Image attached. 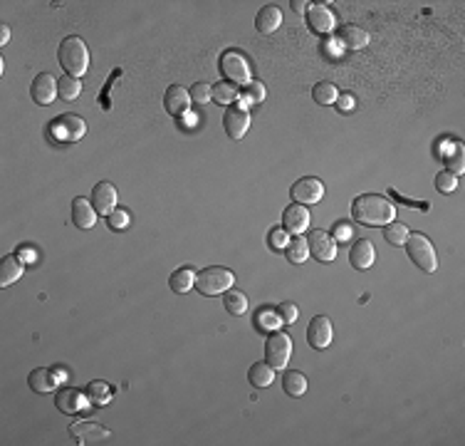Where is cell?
Returning <instances> with one entry per match:
<instances>
[{
	"instance_id": "17",
	"label": "cell",
	"mask_w": 465,
	"mask_h": 446,
	"mask_svg": "<svg viewBox=\"0 0 465 446\" xmlns=\"http://www.w3.org/2000/svg\"><path fill=\"white\" fill-rule=\"evenodd\" d=\"M307 20H309V27H312L314 32H322V35H327V32H332L337 27L335 13L327 6H309Z\"/></svg>"
},
{
	"instance_id": "13",
	"label": "cell",
	"mask_w": 465,
	"mask_h": 446,
	"mask_svg": "<svg viewBox=\"0 0 465 446\" xmlns=\"http://www.w3.org/2000/svg\"><path fill=\"white\" fill-rule=\"evenodd\" d=\"M58 82L60 79H55L50 72L37 74L30 87V95H32V100H35V105H42V107L50 105V102L55 100V95H58Z\"/></svg>"
},
{
	"instance_id": "42",
	"label": "cell",
	"mask_w": 465,
	"mask_h": 446,
	"mask_svg": "<svg viewBox=\"0 0 465 446\" xmlns=\"http://www.w3.org/2000/svg\"><path fill=\"white\" fill-rule=\"evenodd\" d=\"M267 241H270L272 248H280V251H283V248L290 243V238H288V231H285V228H275V231H270Z\"/></svg>"
},
{
	"instance_id": "14",
	"label": "cell",
	"mask_w": 465,
	"mask_h": 446,
	"mask_svg": "<svg viewBox=\"0 0 465 446\" xmlns=\"http://www.w3.org/2000/svg\"><path fill=\"white\" fill-rule=\"evenodd\" d=\"M309 226V211L307 206L302 204H292L285 209L283 214V228L288 233H295V236H302Z\"/></svg>"
},
{
	"instance_id": "19",
	"label": "cell",
	"mask_w": 465,
	"mask_h": 446,
	"mask_svg": "<svg viewBox=\"0 0 465 446\" xmlns=\"http://www.w3.org/2000/svg\"><path fill=\"white\" fill-rule=\"evenodd\" d=\"M337 40H339V45L344 50H364L366 45H369V32L361 30V27L356 25H344L339 27V32H337Z\"/></svg>"
},
{
	"instance_id": "46",
	"label": "cell",
	"mask_w": 465,
	"mask_h": 446,
	"mask_svg": "<svg viewBox=\"0 0 465 446\" xmlns=\"http://www.w3.org/2000/svg\"><path fill=\"white\" fill-rule=\"evenodd\" d=\"M292 8H295V13H307L309 3H304V0H292Z\"/></svg>"
},
{
	"instance_id": "15",
	"label": "cell",
	"mask_w": 465,
	"mask_h": 446,
	"mask_svg": "<svg viewBox=\"0 0 465 446\" xmlns=\"http://www.w3.org/2000/svg\"><path fill=\"white\" fill-rule=\"evenodd\" d=\"M191 105V92L189 89H183L181 84H171L166 89V95H163V107L171 117H181L189 112Z\"/></svg>"
},
{
	"instance_id": "25",
	"label": "cell",
	"mask_w": 465,
	"mask_h": 446,
	"mask_svg": "<svg viewBox=\"0 0 465 446\" xmlns=\"http://www.w3.org/2000/svg\"><path fill=\"white\" fill-rule=\"evenodd\" d=\"M196 275L198 273H194V268L183 265V268H178V270H173L171 278H168V285H171L173 293L183 295V293H189L191 288H196Z\"/></svg>"
},
{
	"instance_id": "21",
	"label": "cell",
	"mask_w": 465,
	"mask_h": 446,
	"mask_svg": "<svg viewBox=\"0 0 465 446\" xmlns=\"http://www.w3.org/2000/svg\"><path fill=\"white\" fill-rule=\"evenodd\" d=\"M72 221L74 226L79 228H95L97 223V209L92 204H89L87 199H82V196H77V199L72 201Z\"/></svg>"
},
{
	"instance_id": "24",
	"label": "cell",
	"mask_w": 465,
	"mask_h": 446,
	"mask_svg": "<svg viewBox=\"0 0 465 446\" xmlns=\"http://www.w3.org/2000/svg\"><path fill=\"white\" fill-rule=\"evenodd\" d=\"M280 22H283V13H280V8H275V6L260 8V13H257V18H255V27H257V32H262V35H272V32L280 27Z\"/></svg>"
},
{
	"instance_id": "41",
	"label": "cell",
	"mask_w": 465,
	"mask_h": 446,
	"mask_svg": "<svg viewBox=\"0 0 465 446\" xmlns=\"http://www.w3.org/2000/svg\"><path fill=\"white\" fill-rule=\"evenodd\" d=\"M107 221H109V226H112V228L121 231V228L129 226V214H126V211H121V209H114L109 216H107Z\"/></svg>"
},
{
	"instance_id": "29",
	"label": "cell",
	"mask_w": 465,
	"mask_h": 446,
	"mask_svg": "<svg viewBox=\"0 0 465 446\" xmlns=\"http://www.w3.org/2000/svg\"><path fill=\"white\" fill-rule=\"evenodd\" d=\"M285 256H288L290 263H304V261H307V256H309V243H307V238L295 236L292 241H290L288 246H285Z\"/></svg>"
},
{
	"instance_id": "37",
	"label": "cell",
	"mask_w": 465,
	"mask_h": 446,
	"mask_svg": "<svg viewBox=\"0 0 465 446\" xmlns=\"http://www.w3.org/2000/svg\"><path fill=\"white\" fill-rule=\"evenodd\" d=\"M262 100H265V87H262V82L252 79V82L245 87V95H243V107L245 105H260Z\"/></svg>"
},
{
	"instance_id": "16",
	"label": "cell",
	"mask_w": 465,
	"mask_h": 446,
	"mask_svg": "<svg viewBox=\"0 0 465 446\" xmlns=\"http://www.w3.org/2000/svg\"><path fill=\"white\" fill-rule=\"evenodd\" d=\"M92 204H95L97 214L109 216L112 211L116 209V189H114V184H109V181H100V184L95 186V191H92Z\"/></svg>"
},
{
	"instance_id": "27",
	"label": "cell",
	"mask_w": 465,
	"mask_h": 446,
	"mask_svg": "<svg viewBox=\"0 0 465 446\" xmlns=\"http://www.w3.org/2000/svg\"><path fill=\"white\" fill-rule=\"evenodd\" d=\"M223 305L230 315H236V317H241L248 313V298H245V293H241V290H225Z\"/></svg>"
},
{
	"instance_id": "36",
	"label": "cell",
	"mask_w": 465,
	"mask_h": 446,
	"mask_svg": "<svg viewBox=\"0 0 465 446\" xmlns=\"http://www.w3.org/2000/svg\"><path fill=\"white\" fill-rule=\"evenodd\" d=\"M384 238H386L391 246H403L406 243V238H408V228L403 226V223H386L384 226Z\"/></svg>"
},
{
	"instance_id": "40",
	"label": "cell",
	"mask_w": 465,
	"mask_h": 446,
	"mask_svg": "<svg viewBox=\"0 0 465 446\" xmlns=\"http://www.w3.org/2000/svg\"><path fill=\"white\" fill-rule=\"evenodd\" d=\"M277 315H280V320H283V325H292L295 320H297L299 310L295 303H280L277 305Z\"/></svg>"
},
{
	"instance_id": "35",
	"label": "cell",
	"mask_w": 465,
	"mask_h": 446,
	"mask_svg": "<svg viewBox=\"0 0 465 446\" xmlns=\"http://www.w3.org/2000/svg\"><path fill=\"white\" fill-rule=\"evenodd\" d=\"M458 173L448 171V169H443V171L436 173V189L440 191V194H453L455 189H458Z\"/></svg>"
},
{
	"instance_id": "11",
	"label": "cell",
	"mask_w": 465,
	"mask_h": 446,
	"mask_svg": "<svg viewBox=\"0 0 465 446\" xmlns=\"http://www.w3.org/2000/svg\"><path fill=\"white\" fill-rule=\"evenodd\" d=\"M53 131L58 134L60 139H65V142H77V139L84 137V131H87V124H84L82 117L72 114V112H67V114L58 117V119L53 122Z\"/></svg>"
},
{
	"instance_id": "5",
	"label": "cell",
	"mask_w": 465,
	"mask_h": 446,
	"mask_svg": "<svg viewBox=\"0 0 465 446\" xmlns=\"http://www.w3.org/2000/svg\"><path fill=\"white\" fill-rule=\"evenodd\" d=\"M290 357H292V340H290V335H285V332H280V330H272L265 342L267 365H272L275 369H285L290 362Z\"/></svg>"
},
{
	"instance_id": "20",
	"label": "cell",
	"mask_w": 465,
	"mask_h": 446,
	"mask_svg": "<svg viewBox=\"0 0 465 446\" xmlns=\"http://www.w3.org/2000/svg\"><path fill=\"white\" fill-rule=\"evenodd\" d=\"M55 405H58V409L62 414H77L84 405V394L74 387H62L55 394Z\"/></svg>"
},
{
	"instance_id": "18",
	"label": "cell",
	"mask_w": 465,
	"mask_h": 446,
	"mask_svg": "<svg viewBox=\"0 0 465 446\" xmlns=\"http://www.w3.org/2000/svg\"><path fill=\"white\" fill-rule=\"evenodd\" d=\"M374 261H377V251H374V243L371 241L361 238V241H356L354 246H351L349 263L356 268V270H366V268L374 265Z\"/></svg>"
},
{
	"instance_id": "38",
	"label": "cell",
	"mask_w": 465,
	"mask_h": 446,
	"mask_svg": "<svg viewBox=\"0 0 465 446\" xmlns=\"http://www.w3.org/2000/svg\"><path fill=\"white\" fill-rule=\"evenodd\" d=\"M191 100H194L196 105H208V102L213 100V87H210L208 82H196L194 87H191Z\"/></svg>"
},
{
	"instance_id": "9",
	"label": "cell",
	"mask_w": 465,
	"mask_h": 446,
	"mask_svg": "<svg viewBox=\"0 0 465 446\" xmlns=\"http://www.w3.org/2000/svg\"><path fill=\"white\" fill-rule=\"evenodd\" d=\"M309 243V253L317 258L319 263H332L337 258V241L332 233L322 231V228H314L307 238Z\"/></svg>"
},
{
	"instance_id": "47",
	"label": "cell",
	"mask_w": 465,
	"mask_h": 446,
	"mask_svg": "<svg viewBox=\"0 0 465 446\" xmlns=\"http://www.w3.org/2000/svg\"><path fill=\"white\" fill-rule=\"evenodd\" d=\"M20 256H25V258H32V256H35V253H32V251H27V248H25V251H20Z\"/></svg>"
},
{
	"instance_id": "39",
	"label": "cell",
	"mask_w": 465,
	"mask_h": 446,
	"mask_svg": "<svg viewBox=\"0 0 465 446\" xmlns=\"http://www.w3.org/2000/svg\"><path fill=\"white\" fill-rule=\"evenodd\" d=\"M445 164H448V171L463 173V169H465V164H463V144L453 142V152L445 157Z\"/></svg>"
},
{
	"instance_id": "12",
	"label": "cell",
	"mask_w": 465,
	"mask_h": 446,
	"mask_svg": "<svg viewBox=\"0 0 465 446\" xmlns=\"http://www.w3.org/2000/svg\"><path fill=\"white\" fill-rule=\"evenodd\" d=\"M332 337H335V327H332V320L324 315H317L309 320L307 327V342L314 347V350H324V347L332 345Z\"/></svg>"
},
{
	"instance_id": "28",
	"label": "cell",
	"mask_w": 465,
	"mask_h": 446,
	"mask_svg": "<svg viewBox=\"0 0 465 446\" xmlns=\"http://www.w3.org/2000/svg\"><path fill=\"white\" fill-rule=\"evenodd\" d=\"M337 97H339V92H337V87L332 82H319L312 87V100L322 107H332L337 102Z\"/></svg>"
},
{
	"instance_id": "3",
	"label": "cell",
	"mask_w": 465,
	"mask_h": 446,
	"mask_svg": "<svg viewBox=\"0 0 465 446\" xmlns=\"http://www.w3.org/2000/svg\"><path fill=\"white\" fill-rule=\"evenodd\" d=\"M233 283H236V273L228 270V268H220V265L203 268V270L196 275V290H198L201 295H208V298L230 290L233 288Z\"/></svg>"
},
{
	"instance_id": "45",
	"label": "cell",
	"mask_w": 465,
	"mask_h": 446,
	"mask_svg": "<svg viewBox=\"0 0 465 446\" xmlns=\"http://www.w3.org/2000/svg\"><path fill=\"white\" fill-rule=\"evenodd\" d=\"M8 37H11V27L0 25V45H8Z\"/></svg>"
},
{
	"instance_id": "8",
	"label": "cell",
	"mask_w": 465,
	"mask_h": 446,
	"mask_svg": "<svg viewBox=\"0 0 465 446\" xmlns=\"http://www.w3.org/2000/svg\"><path fill=\"white\" fill-rule=\"evenodd\" d=\"M290 194H292V201H297V204L312 206V204H319V201H322L324 184L314 176H304V178H299V181H295Z\"/></svg>"
},
{
	"instance_id": "7",
	"label": "cell",
	"mask_w": 465,
	"mask_h": 446,
	"mask_svg": "<svg viewBox=\"0 0 465 446\" xmlns=\"http://www.w3.org/2000/svg\"><path fill=\"white\" fill-rule=\"evenodd\" d=\"M69 436L79 441V444H102L112 436L107 426H102L97 419H79L69 424Z\"/></svg>"
},
{
	"instance_id": "23",
	"label": "cell",
	"mask_w": 465,
	"mask_h": 446,
	"mask_svg": "<svg viewBox=\"0 0 465 446\" xmlns=\"http://www.w3.org/2000/svg\"><path fill=\"white\" fill-rule=\"evenodd\" d=\"M27 384H30L32 392H40V394H48V392H55L58 389V377H55L53 369L48 367H37L30 372V377H27Z\"/></svg>"
},
{
	"instance_id": "31",
	"label": "cell",
	"mask_w": 465,
	"mask_h": 446,
	"mask_svg": "<svg viewBox=\"0 0 465 446\" xmlns=\"http://www.w3.org/2000/svg\"><path fill=\"white\" fill-rule=\"evenodd\" d=\"M87 399L92 402V405H100V407L109 405V402H112V389H109V384L102 382V379H97V382H89V387H87Z\"/></svg>"
},
{
	"instance_id": "43",
	"label": "cell",
	"mask_w": 465,
	"mask_h": 446,
	"mask_svg": "<svg viewBox=\"0 0 465 446\" xmlns=\"http://www.w3.org/2000/svg\"><path fill=\"white\" fill-rule=\"evenodd\" d=\"M335 105H337V110L344 112V114H346V112H354L356 110V100L351 95H339Z\"/></svg>"
},
{
	"instance_id": "33",
	"label": "cell",
	"mask_w": 465,
	"mask_h": 446,
	"mask_svg": "<svg viewBox=\"0 0 465 446\" xmlns=\"http://www.w3.org/2000/svg\"><path fill=\"white\" fill-rule=\"evenodd\" d=\"M238 100V87L230 82H215L213 84V102L215 105H233Z\"/></svg>"
},
{
	"instance_id": "30",
	"label": "cell",
	"mask_w": 465,
	"mask_h": 446,
	"mask_svg": "<svg viewBox=\"0 0 465 446\" xmlns=\"http://www.w3.org/2000/svg\"><path fill=\"white\" fill-rule=\"evenodd\" d=\"M283 387H285V394H290V397H302L304 392H307V377H304L302 372H288L283 377Z\"/></svg>"
},
{
	"instance_id": "22",
	"label": "cell",
	"mask_w": 465,
	"mask_h": 446,
	"mask_svg": "<svg viewBox=\"0 0 465 446\" xmlns=\"http://www.w3.org/2000/svg\"><path fill=\"white\" fill-rule=\"evenodd\" d=\"M22 270H25V263H22L20 256L11 253V256L3 258V263H0V288H8V285L15 283L22 275Z\"/></svg>"
},
{
	"instance_id": "2",
	"label": "cell",
	"mask_w": 465,
	"mask_h": 446,
	"mask_svg": "<svg viewBox=\"0 0 465 446\" xmlns=\"http://www.w3.org/2000/svg\"><path fill=\"white\" fill-rule=\"evenodd\" d=\"M58 60L69 77H77V79L82 77V74L89 70V50H87V45H84L82 37H77V35L65 37V40L60 42Z\"/></svg>"
},
{
	"instance_id": "10",
	"label": "cell",
	"mask_w": 465,
	"mask_h": 446,
	"mask_svg": "<svg viewBox=\"0 0 465 446\" xmlns=\"http://www.w3.org/2000/svg\"><path fill=\"white\" fill-rule=\"evenodd\" d=\"M223 126L230 139H243L248 126H250V114L243 105H230L223 114Z\"/></svg>"
},
{
	"instance_id": "6",
	"label": "cell",
	"mask_w": 465,
	"mask_h": 446,
	"mask_svg": "<svg viewBox=\"0 0 465 446\" xmlns=\"http://www.w3.org/2000/svg\"><path fill=\"white\" fill-rule=\"evenodd\" d=\"M220 70H223V74L228 77L230 84H250L252 82V72H250V65H248V60L243 58L241 53H236V50H228V53H223V58H220Z\"/></svg>"
},
{
	"instance_id": "26",
	"label": "cell",
	"mask_w": 465,
	"mask_h": 446,
	"mask_svg": "<svg viewBox=\"0 0 465 446\" xmlns=\"http://www.w3.org/2000/svg\"><path fill=\"white\" fill-rule=\"evenodd\" d=\"M248 379H250L255 387H270V384L275 382V367L267 362L252 365L250 372H248Z\"/></svg>"
},
{
	"instance_id": "34",
	"label": "cell",
	"mask_w": 465,
	"mask_h": 446,
	"mask_svg": "<svg viewBox=\"0 0 465 446\" xmlns=\"http://www.w3.org/2000/svg\"><path fill=\"white\" fill-rule=\"evenodd\" d=\"M255 322H257V327H260V330H265V332H272V330H277V327L283 325V320H280V315H277V310H272V308H260V310H257Z\"/></svg>"
},
{
	"instance_id": "4",
	"label": "cell",
	"mask_w": 465,
	"mask_h": 446,
	"mask_svg": "<svg viewBox=\"0 0 465 446\" xmlns=\"http://www.w3.org/2000/svg\"><path fill=\"white\" fill-rule=\"evenodd\" d=\"M403 246H406V251H408V258H411V261L416 263L424 273H436V268H438L436 248H433V243L424 236V233H411Z\"/></svg>"
},
{
	"instance_id": "32",
	"label": "cell",
	"mask_w": 465,
	"mask_h": 446,
	"mask_svg": "<svg viewBox=\"0 0 465 446\" xmlns=\"http://www.w3.org/2000/svg\"><path fill=\"white\" fill-rule=\"evenodd\" d=\"M79 92H82V82H79L77 77H69V74L60 77V82H58V95L62 97V100H67V102L77 100Z\"/></svg>"
},
{
	"instance_id": "44",
	"label": "cell",
	"mask_w": 465,
	"mask_h": 446,
	"mask_svg": "<svg viewBox=\"0 0 465 446\" xmlns=\"http://www.w3.org/2000/svg\"><path fill=\"white\" fill-rule=\"evenodd\" d=\"M346 238H351V226L349 223H339L335 228V241H346Z\"/></svg>"
},
{
	"instance_id": "1",
	"label": "cell",
	"mask_w": 465,
	"mask_h": 446,
	"mask_svg": "<svg viewBox=\"0 0 465 446\" xmlns=\"http://www.w3.org/2000/svg\"><path fill=\"white\" fill-rule=\"evenodd\" d=\"M351 216L361 226H386L396 218V206L379 194H364L354 199Z\"/></svg>"
}]
</instances>
